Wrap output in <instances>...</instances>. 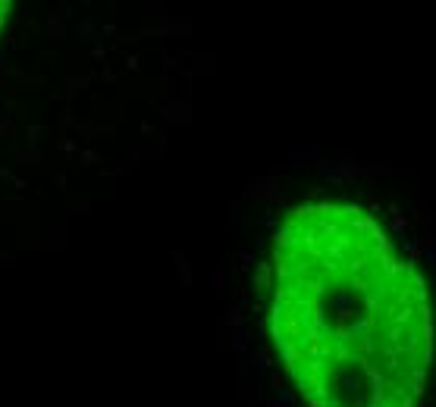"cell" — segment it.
Returning <instances> with one entry per match:
<instances>
[{"label":"cell","instance_id":"obj_1","mask_svg":"<svg viewBox=\"0 0 436 407\" xmlns=\"http://www.w3.org/2000/svg\"><path fill=\"white\" fill-rule=\"evenodd\" d=\"M270 332L311 407H414L433 351L424 279L352 204L289 213Z\"/></svg>","mask_w":436,"mask_h":407},{"label":"cell","instance_id":"obj_5","mask_svg":"<svg viewBox=\"0 0 436 407\" xmlns=\"http://www.w3.org/2000/svg\"><path fill=\"white\" fill-rule=\"evenodd\" d=\"M38 135H41V128H38V125H28V144L38 141Z\"/></svg>","mask_w":436,"mask_h":407},{"label":"cell","instance_id":"obj_2","mask_svg":"<svg viewBox=\"0 0 436 407\" xmlns=\"http://www.w3.org/2000/svg\"><path fill=\"white\" fill-rule=\"evenodd\" d=\"M0 135H4V138H13V135H16V125H13L10 119H4V122H0Z\"/></svg>","mask_w":436,"mask_h":407},{"label":"cell","instance_id":"obj_8","mask_svg":"<svg viewBox=\"0 0 436 407\" xmlns=\"http://www.w3.org/2000/svg\"><path fill=\"white\" fill-rule=\"evenodd\" d=\"M0 79H4V72H0Z\"/></svg>","mask_w":436,"mask_h":407},{"label":"cell","instance_id":"obj_4","mask_svg":"<svg viewBox=\"0 0 436 407\" xmlns=\"http://www.w3.org/2000/svg\"><path fill=\"white\" fill-rule=\"evenodd\" d=\"M50 35H57V38H60V19L53 13H50Z\"/></svg>","mask_w":436,"mask_h":407},{"label":"cell","instance_id":"obj_3","mask_svg":"<svg viewBox=\"0 0 436 407\" xmlns=\"http://www.w3.org/2000/svg\"><path fill=\"white\" fill-rule=\"evenodd\" d=\"M16 160H19V163H25V166H28V163L35 166V163H38V154H35V151H28V154H19Z\"/></svg>","mask_w":436,"mask_h":407},{"label":"cell","instance_id":"obj_6","mask_svg":"<svg viewBox=\"0 0 436 407\" xmlns=\"http://www.w3.org/2000/svg\"><path fill=\"white\" fill-rule=\"evenodd\" d=\"M7 63H10V53L4 50V53H0V72H4V69H7Z\"/></svg>","mask_w":436,"mask_h":407},{"label":"cell","instance_id":"obj_7","mask_svg":"<svg viewBox=\"0 0 436 407\" xmlns=\"http://www.w3.org/2000/svg\"><path fill=\"white\" fill-rule=\"evenodd\" d=\"M7 119V107H4V100H0V122Z\"/></svg>","mask_w":436,"mask_h":407}]
</instances>
